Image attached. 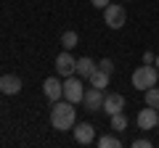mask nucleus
Segmentation results:
<instances>
[{
    "instance_id": "dca6fc26",
    "label": "nucleus",
    "mask_w": 159,
    "mask_h": 148,
    "mask_svg": "<svg viewBox=\"0 0 159 148\" xmlns=\"http://www.w3.org/2000/svg\"><path fill=\"white\" fill-rule=\"evenodd\" d=\"M98 146H101V148H119L122 140L114 137V135H103V137H98Z\"/></svg>"
},
{
    "instance_id": "9d476101",
    "label": "nucleus",
    "mask_w": 159,
    "mask_h": 148,
    "mask_svg": "<svg viewBox=\"0 0 159 148\" xmlns=\"http://www.w3.org/2000/svg\"><path fill=\"white\" fill-rule=\"evenodd\" d=\"M19 90H21V77H16V74H3L0 77V93L16 95Z\"/></svg>"
},
{
    "instance_id": "f257e3e1",
    "label": "nucleus",
    "mask_w": 159,
    "mask_h": 148,
    "mask_svg": "<svg viewBox=\"0 0 159 148\" xmlns=\"http://www.w3.org/2000/svg\"><path fill=\"white\" fill-rule=\"evenodd\" d=\"M51 124L53 130H74V124H77V111H74V103L72 101H56L51 108Z\"/></svg>"
},
{
    "instance_id": "9b49d317",
    "label": "nucleus",
    "mask_w": 159,
    "mask_h": 148,
    "mask_svg": "<svg viewBox=\"0 0 159 148\" xmlns=\"http://www.w3.org/2000/svg\"><path fill=\"white\" fill-rule=\"evenodd\" d=\"M122 108H125V95H119V93H109V95L103 98V111H106L109 116L119 114Z\"/></svg>"
},
{
    "instance_id": "ddd939ff",
    "label": "nucleus",
    "mask_w": 159,
    "mask_h": 148,
    "mask_svg": "<svg viewBox=\"0 0 159 148\" xmlns=\"http://www.w3.org/2000/svg\"><path fill=\"white\" fill-rule=\"evenodd\" d=\"M109 80H111V74H109V72H103L101 66H96V72L90 74V85H93V87H101V90L109 85Z\"/></svg>"
},
{
    "instance_id": "39448f33",
    "label": "nucleus",
    "mask_w": 159,
    "mask_h": 148,
    "mask_svg": "<svg viewBox=\"0 0 159 148\" xmlns=\"http://www.w3.org/2000/svg\"><path fill=\"white\" fill-rule=\"evenodd\" d=\"M103 98H106V93H103L101 87H93L90 85V90H85L82 103H85L88 111H103Z\"/></svg>"
},
{
    "instance_id": "7ed1b4c3",
    "label": "nucleus",
    "mask_w": 159,
    "mask_h": 148,
    "mask_svg": "<svg viewBox=\"0 0 159 148\" xmlns=\"http://www.w3.org/2000/svg\"><path fill=\"white\" fill-rule=\"evenodd\" d=\"M103 21H106L109 29H122L127 21V11L119 3H109L106 8H103Z\"/></svg>"
},
{
    "instance_id": "1a4fd4ad",
    "label": "nucleus",
    "mask_w": 159,
    "mask_h": 148,
    "mask_svg": "<svg viewBox=\"0 0 159 148\" xmlns=\"http://www.w3.org/2000/svg\"><path fill=\"white\" fill-rule=\"evenodd\" d=\"M159 124V111L157 108H143L141 114H138V127H141V130H154V127Z\"/></svg>"
},
{
    "instance_id": "4be33fe9",
    "label": "nucleus",
    "mask_w": 159,
    "mask_h": 148,
    "mask_svg": "<svg viewBox=\"0 0 159 148\" xmlns=\"http://www.w3.org/2000/svg\"><path fill=\"white\" fill-rule=\"evenodd\" d=\"M157 111H159V108H157Z\"/></svg>"
},
{
    "instance_id": "4468645a",
    "label": "nucleus",
    "mask_w": 159,
    "mask_h": 148,
    "mask_svg": "<svg viewBox=\"0 0 159 148\" xmlns=\"http://www.w3.org/2000/svg\"><path fill=\"white\" fill-rule=\"evenodd\" d=\"M61 45H64V50H72V48H77V32H64L61 34Z\"/></svg>"
},
{
    "instance_id": "0eeeda50",
    "label": "nucleus",
    "mask_w": 159,
    "mask_h": 148,
    "mask_svg": "<svg viewBox=\"0 0 159 148\" xmlns=\"http://www.w3.org/2000/svg\"><path fill=\"white\" fill-rule=\"evenodd\" d=\"M43 93H45V98L48 101H61L64 98V82H58L56 77H48L45 82H43Z\"/></svg>"
},
{
    "instance_id": "f03ea898",
    "label": "nucleus",
    "mask_w": 159,
    "mask_h": 148,
    "mask_svg": "<svg viewBox=\"0 0 159 148\" xmlns=\"http://www.w3.org/2000/svg\"><path fill=\"white\" fill-rule=\"evenodd\" d=\"M157 80H159V69L148 66V63H143V66H138L135 72H133V87H138V90H143V93L157 85Z\"/></svg>"
},
{
    "instance_id": "20e7f679",
    "label": "nucleus",
    "mask_w": 159,
    "mask_h": 148,
    "mask_svg": "<svg viewBox=\"0 0 159 148\" xmlns=\"http://www.w3.org/2000/svg\"><path fill=\"white\" fill-rule=\"evenodd\" d=\"M64 98L72 101V103H82V98H85V85H82L80 77H66V80H64Z\"/></svg>"
},
{
    "instance_id": "6ab92c4d",
    "label": "nucleus",
    "mask_w": 159,
    "mask_h": 148,
    "mask_svg": "<svg viewBox=\"0 0 159 148\" xmlns=\"http://www.w3.org/2000/svg\"><path fill=\"white\" fill-rule=\"evenodd\" d=\"M151 146V140H146V137H138V140H133V148H148Z\"/></svg>"
},
{
    "instance_id": "aec40b11",
    "label": "nucleus",
    "mask_w": 159,
    "mask_h": 148,
    "mask_svg": "<svg viewBox=\"0 0 159 148\" xmlns=\"http://www.w3.org/2000/svg\"><path fill=\"white\" fill-rule=\"evenodd\" d=\"M90 3H93L96 8H101V11H103V8H106L109 3H111V0H90Z\"/></svg>"
},
{
    "instance_id": "6e6552de",
    "label": "nucleus",
    "mask_w": 159,
    "mask_h": 148,
    "mask_svg": "<svg viewBox=\"0 0 159 148\" xmlns=\"http://www.w3.org/2000/svg\"><path fill=\"white\" fill-rule=\"evenodd\" d=\"M74 140L80 146H90L96 140V127L93 124H74Z\"/></svg>"
},
{
    "instance_id": "a211bd4d",
    "label": "nucleus",
    "mask_w": 159,
    "mask_h": 148,
    "mask_svg": "<svg viewBox=\"0 0 159 148\" xmlns=\"http://www.w3.org/2000/svg\"><path fill=\"white\" fill-rule=\"evenodd\" d=\"M98 66H101V69H103V72H109V74H111V72H114V63H111V58H103V61H101V63H98Z\"/></svg>"
},
{
    "instance_id": "423d86ee",
    "label": "nucleus",
    "mask_w": 159,
    "mask_h": 148,
    "mask_svg": "<svg viewBox=\"0 0 159 148\" xmlns=\"http://www.w3.org/2000/svg\"><path fill=\"white\" fill-rule=\"evenodd\" d=\"M74 66H77V58H74L69 50H64V53H58V56H56V72L61 74V77H72Z\"/></svg>"
},
{
    "instance_id": "f3484780",
    "label": "nucleus",
    "mask_w": 159,
    "mask_h": 148,
    "mask_svg": "<svg viewBox=\"0 0 159 148\" xmlns=\"http://www.w3.org/2000/svg\"><path fill=\"white\" fill-rule=\"evenodd\" d=\"M109 119H111V130H125L127 127V116L122 114V111H119V114H111Z\"/></svg>"
},
{
    "instance_id": "412c9836",
    "label": "nucleus",
    "mask_w": 159,
    "mask_h": 148,
    "mask_svg": "<svg viewBox=\"0 0 159 148\" xmlns=\"http://www.w3.org/2000/svg\"><path fill=\"white\" fill-rule=\"evenodd\" d=\"M157 69H159V56H157Z\"/></svg>"
},
{
    "instance_id": "2eb2a0df",
    "label": "nucleus",
    "mask_w": 159,
    "mask_h": 148,
    "mask_svg": "<svg viewBox=\"0 0 159 148\" xmlns=\"http://www.w3.org/2000/svg\"><path fill=\"white\" fill-rule=\"evenodd\" d=\"M146 106H151V108H159V87H157V85L146 90Z\"/></svg>"
},
{
    "instance_id": "f8f14e48",
    "label": "nucleus",
    "mask_w": 159,
    "mask_h": 148,
    "mask_svg": "<svg viewBox=\"0 0 159 148\" xmlns=\"http://www.w3.org/2000/svg\"><path fill=\"white\" fill-rule=\"evenodd\" d=\"M98 63L93 61V58H77V66H74V74L77 77H85V80H90V74L96 72Z\"/></svg>"
}]
</instances>
